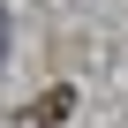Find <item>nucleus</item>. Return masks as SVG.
Segmentation results:
<instances>
[{
	"label": "nucleus",
	"mask_w": 128,
	"mask_h": 128,
	"mask_svg": "<svg viewBox=\"0 0 128 128\" xmlns=\"http://www.w3.org/2000/svg\"><path fill=\"white\" fill-rule=\"evenodd\" d=\"M68 106H76V90H68V83H60L53 98H38V106H23V128H53V120H60V113H68Z\"/></svg>",
	"instance_id": "nucleus-1"
},
{
	"label": "nucleus",
	"mask_w": 128,
	"mask_h": 128,
	"mask_svg": "<svg viewBox=\"0 0 128 128\" xmlns=\"http://www.w3.org/2000/svg\"><path fill=\"white\" fill-rule=\"evenodd\" d=\"M8 38L15 30H8V0H0V68H8Z\"/></svg>",
	"instance_id": "nucleus-2"
}]
</instances>
